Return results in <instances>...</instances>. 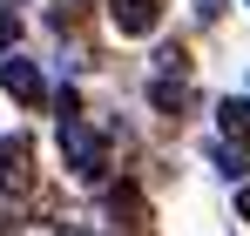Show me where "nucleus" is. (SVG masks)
Masks as SVG:
<instances>
[{
    "mask_svg": "<svg viewBox=\"0 0 250 236\" xmlns=\"http://www.w3.org/2000/svg\"><path fill=\"white\" fill-rule=\"evenodd\" d=\"M223 14V0H196V20H216Z\"/></svg>",
    "mask_w": 250,
    "mask_h": 236,
    "instance_id": "nucleus-7",
    "label": "nucleus"
},
{
    "mask_svg": "<svg viewBox=\"0 0 250 236\" xmlns=\"http://www.w3.org/2000/svg\"><path fill=\"white\" fill-rule=\"evenodd\" d=\"M237 209H244V223H250V189H244V196H237Z\"/></svg>",
    "mask_w": 250,
    "mask_h": 236,
    "instance_id": "nucleus-8",
    "label": "nucleus"
},
{
    "mask_svg": "<svg viewBox=\"0 0 250 236\" xmlns=\"http://www.w3.org/2000/svg\"><path fill=\"white\" fill-rule=\"evenodd\" d=\"M21 189H27V142L0 135V196H21Z\"/></svg>",
    "mask_w": 250,
    "mask_h": 236,
    "instance_id": "nucleus-3",
    "label": "nucleus"
},
{
    "mask_svg": "<svg viewBox=\"0 0 250 236\" xmlns=\"http://www.w3.org/2000/svg\"><path fill=\"white\" fill-rule=\"evenodd\" d=\"M108 20H115V34H156L163 7L156 0H108Z\"/></svg>",
    "mask_w": 250,
    "mask_h": 236,
    "instance_id": "nucleus-2",
    "label": "nucleus"
},
{
    "mask_svg": "<svg viewBox=\"0 0 250 236\" xmlns=\"http://www.w3.org/2000/svg\"><path fill=\"white\" fill-rule=\"evenodd\" d=\"M216 128L230 135V149H244L250 142V101H223V108H216Z\"/></svg>",
    "mask_w": 250,
    "mask_h": 236,
    "instance_id": "nucleus-5",
    "label": "nucleus"
},
{
    "mask_svg": "<svg viewBox=\"0 0 250 236\" xmlns=\"http://www.w3.org/2000/svg\"><path fill=\"white\" fill-rule=\"evenodd\" d=\"M0 88L14 101H41V68L34 61H0Z\"/></svg>",
    "mask_w": 250,
    "mask_h": 236,
    "instance_id": "nucleus-4",
    "label": "nucleus"
},
{
    "mask_svg": "<svg viewBox=\"0 0 250 236\" xmlns=\"http://www.w3.org/2000/svg\"><path fill=\"white\" fill-rule=\"evenodd\" d=\"M61 156H68V169L82 176V182H95L102 169H108V142L88 128V121H75V115H61Z\"/></svg>",
    "mask_w": 250,
    "mask_h": 236,
    "instance_id": "nucleus-1",
    "label": "nucleus"
},
{
    "mask_svg": "<svg viewBox=\"0 0 250 236\" xmlns=\"http://www.w3.org/2000/svg\"><path fill=\"white\" fill-rule=\"evenodd\" d=\"M14 40H21V20H14V14H0V54H7Z\"/></svg>",
    "mask_w": 250,
    "mask_h": 236,
    "instance_id": "nucleus-6",
    "label": "nucleus"
}]
</instances>
